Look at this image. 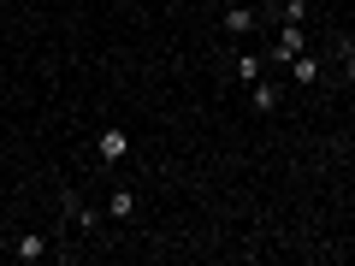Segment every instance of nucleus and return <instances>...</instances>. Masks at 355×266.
I'll list each match as a JSON object with an SVG mask.
<instances>
[{
	"mask_svg": "<svg viewBox=\"0 0 355 266\" xmlns=\"http://www.w3.org/2000/svg\"><path fill=\"white\" fill-rule=\"evenodd\" d=\"M125 154H130V130L125 125H107L101 136H95V160H101V166H119Z\"/></svg>",
	"mask_w": 355,
	"mask_h": 266,
	"instance_id": "nucleus-1",
	"label": "nucleus"
},
{
	"mask_svg": "<svg viewBox=\"0 0 355 266\" xmlns=\"http://www.w3.org/2000/svg\"><path fill=\"white\" fill-rule=\"evenodd\" d=\"M249 101H254V113H279V107H284V89L279 83H272V77H254V83H249Z\"/></svg>",
	"mask_w": 355,
	"mask_h": 266,
	"instance_id": "nucleus-2",
	"label": "nucleus"
},
{
	"mask_svg": "<svg viewBox=\"0 0 355 266\" xmlns=\"http://www.w3.org/2000/svg\"><path fill=\"white\" fill-rule=\"evenodd\" d=\"M308 48V36H302V24H284L279 30V42H272V53H266V60L279 65V60H296V53Z\"/></svg>",
	"mask_w": 355,
	"mask_h": 266,
	"instance_id": "nucleus-3",
	"label": "nucleus"
},
{
	"mask_svg": "<svg viewBox=\"0 0 355 266\" xmlns=\"http://www.w3.org/2000/svg\"><path fill=\"white\" fill-rule=\"evenodd\" d=\"M231 71H237L243 83H254V77L266 71V60H261V53H231Z\"/></svg>",
	"mask_w": 355,
	"mask_h": 266,
	"instance_id": "nucleus-4",
	"label": "nucleus"
},
{
	"mask_svg": "<svg viewBox=\"0 0 355 266\" xmlns=\"http://www.w3.org/2000/svg\"><path fill=\"white\" fill-rule=\"evenodd\" d=\"M254 24H261V18H254L249 6H225V30H231V36H249Z\"/></svg>",
	"mask_w": 355,
	"mask_h": 266,
	"instance_id": "nucleus-5",
	"label": "nucleus"
},
{
	"mask_svg": "<svg viewBox=\"0 0 355 266\" xmlns=\"http://www.w3.org/2000/svg\"><path fill=\"white\" fill-rule=\"evenodd\" d=\"M12 254H18V260H42V254H48V242H42L36 231H24V237L12 242Z\"/></svg>",
	"mask_w": 355,
	"mask_h": 266,
	"instance_id": "nucleus-6",
	"label": "nucleus"
},
{
	"mask_svg": "<svg viewBox=\"0 0 355 266\" xmlns=\"http://www.w3.org/2000/svg\"><path fill=\"white\" fill-rule=\"evenodd\" d=\"M291 77H296L302 89H314V83H320V60H302V53H296V60H291Z\"/></svg>",
	"mask_w": 355,
	"mask_h": 266,
	"instance_id": "nucleus-7",
	"label": "nucleus"
},
{
	"mask_svg": "<svg viewBox=\"0 0 355 266\" xmlns=\"http://www.w3.org/2000/svg\"><path fill=\"white\" fill-rule=\"evenodd\" d=\"M65 219H71L77 231H95V213H89V207L77 202V195H65Z\"/></svg>",
	"mask_w": 355,
	"mask_h": 266,
	"instance_id": "nucleus-8",
	"label": "nucleus"
},
{
	"mask_svg": "<svg viewBox=\"0 0 355 266\" xmlns=\"http://www.w3.org/2000/svg\"><path fill=\"white\" fill-rule=\"evenodd\" d=\"M107 213H113V219H130V213H137V195H130V190H113V195H107Z\"/></svg>",
	"mask_w": 355,
	"mask_h": 266,
	"instance_id": "nucleus-9",
	"label": "nucleus"
},
{
	"mask_svg": "<svg viewBox=\"0 0 355 266\" xmlns=\"http://www.w3.org/2000/svg\"><path fill=\"white\" fill-rule=\"evenodd\" d=\"M308 18V0H279V24H302Z\"/></svg>",
	"mask_w": 355,
	"mask_h": 266,
	"instance_id": "nucleus-10",
	"label": "nucleus"
},
{
	"mask_svg": "<svg viewBox=\"0 0 355 266\" xmlns=\"http://www.w3.org/2000/svg\"><path fill=\"white\" fill-rule=\"evenodd\" d=\"M343 77L355 83V48H349V42H343Z\"/></svg>",
	"mask_w": 355,
	"mask_h": 266,
	"instance_id": "nucleus-11",
	"label": "nucleus"
},
{
	"mask_svg": "<svg viewBox=\"0 0 355 266\" xmlns=\"http://www.w3.org/2000/svg\"><path fill=\"white\" fill-rule=\"evenodd\" d=\"M249 6H266V0H249Z\"/></svg>",
	"mask_w": 355,
	"mask_h": 266,
	"instance_id": "nucleus-12",
	"label": "nucleus"
},
{
	"mask_svg": "<svg viewBox=\"0 0 355 266\" xmlns=\"http://www.w3.org/2000/svg\"><path fill=\"white\" fill-rule=\"evenodd\" d=\"M125 6H142V0H125Z\"/></svg>",
	"mask_w": 355,
	"mask_h": 266,
	"instance_id": "nucleus-13",
	"label": "nucleus"
}]
</instances>
